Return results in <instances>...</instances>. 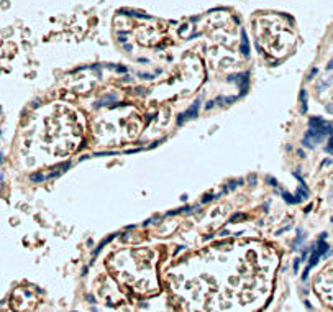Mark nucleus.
<instances>
[{
    "label": "nucleus",
    "instance_id": "obj_1",
    "mask_svg": "<svg viewBox=\"0 0 333 312\" xmlns=\"http://www.w3.org/2000/svg\"><path fill=\"white\" fill-rule=\"evenodd\" d=\"M308 125H310V132L317 133V135H320V136L330 135V133L333 132V127H332V125H330L328 122H325V120H322V118H318V117L310 118Z\"/></svg>",
    "mask_w": 333,
    "mask_h": 312
},
{
    "label": "nucleus",
    "instance_id": "obj_2",
    "mask_svg": "<svg viewBox=\"0 0 333 312\" xmlns=\"http://www.w3.org/2000/svg\"><path fill=\"white\" fill-rule=\"evenodd\" d=\"M327 250H328V245H327V243H325V241H323V238H322V240L318 241V245H317V250L313 251L312 258H310V263H308V269H310L312 266H315V265H317V263H318V260H320V256H322V255H323V253H325V251H327ZM308 269H307V271H308ZM307 271H305V274H307Z\"/></svg>",
    "mask_w": 333,
    "mask_h": 312
},
{
    "label": "nucleus",
    "instance_id": "obj_3",
    "mask_svg": "<svg viewBox=\"0 0 333 312\" xmlns=\"http://www.w3.org/2000/svg\"><path fill=\"white\" fill-rule=\"evenodd\" d=\"M327 151H328V153H330V154H333V138H330V141H328Z\"/></svg>",
    "mask_w": 333,
    "mask_h": 312
},
{
    "label": "nucleus",
    "instance_id": "obj_4",
    "mask_svg": "<svg viewBox=\"0 0 333 312\" xmlns=\"http://www.w3.org/2000/svg\"><path fill=\"white\" fill-rule=\"evenodd\" d=\"M328 69H333V59L330 62H328Z\"/></svg>",
    "mask_w": 333,
    "mask_h": 312
},
{
    "label": "nucleus",
    "instance_id": "obj_5",
    "mask_svg": "<svg viewBox=\"0 0 333 312\" xmlns=\"http://www.w3.org/2000/svg\"><path fill=\"white\" fill-rule=\"evenodd\" d=\"M327 110H328V112H330V113H333V107H332V105H330V107H328Z\"/></svg>",
    "mask_w": 333,
    "mask_h": 312
}]
</instances>
